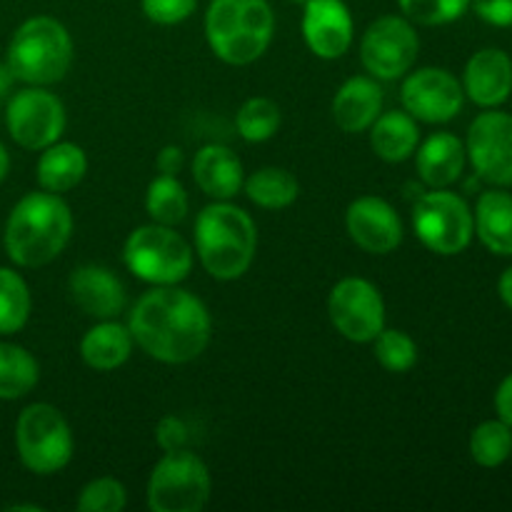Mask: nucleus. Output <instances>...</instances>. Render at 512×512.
Segmentation results:
<instances>
[{"label": "nucleus", "mask_w": 512, "mask_h": 512, "mask_svg": "<svg viewBox=\"0 0 512 512\" xmlns=\"http://www.w3.org/2000/svg\"><path fill=\"white\" fill-rule=\"evenodd\" d=\"M128 330L150 358L183 365L208 348L213 323L208 308L193 293L155 285L130 310Z\"/></svg>", "instance_id": "obj_1"}, {"label": "nucleus", "mask_w": 512, "mask_h": 512, "mask_svg": "<svg viewBox=\"0 0 512 512\" xmlns=\"http://www.w3.org/2000/svg\"><path fill=\"white\" fill-rule=\"evenodd\" d=\"M73 235V213L58 193H28L5 223V250L20 268H43Z\"/></svg>", "instance_id": "obj_2"}, {"label": "nucleus", "mask_w": 512, "mask_h": 512, "mask_svg": "<svg viewBox=\"0 0 512 512\" xmlns=\"http://www.w3.org/2000/svg\"><path fill=\"white\" fill-rule=\"evenodd\" d=\"M258 248L253 218L228 200L208 205L195 220V250L213 278L235 280L248 273Z\"/></svg>", "instance_id": "obj_3"}, {"label": "nucleus", "mask_w": 512, "mask_h": 512, "mask_svg": "<svg viewBox=\"0 0 512 512\" xmlns=\"http://www.w3.org/2000/svg\"><path fill=\"white\" fill-rule=\"evenodd\" d=\"M275 15L268 0H213L205 15V35L220 60L250 65L268 50Z\"/></svg>", "instance_id": "obj_4"}, {"label": "nucleus", "mask_w": 512, "mask_h": 512, "mask_svg": "<svg viewBox=\"0 0 512 512\" xmlns=\"http://www.w3.org/2000/svg\"><path fill=\"white\" fill-rule=\"evenodd\" d=\"M73 63V40L63 23L38 15L20 25L8 45V68L23 83L50 85L65 78Z\"/></svg>", "instance_id": "obj_5"}, {"label": "nucleus", "mask_w": 512, "mask_h": 512, "mask_svg": "<svg viewBox=\"0 0 512 512\" xmlns=\"http://www.w3.org/2000/svg\"><path fill=\"white\" fill-rule=\"evenodd\" d=\"M123 260L135 278L153 285H178L193 268V248L170 225L150 223L125 240Z\"/></svg>", "instance_id": "obj_6"}, {"label": "nucleus", "mask_w": 512, "mask_h": 512, "mask_svg": "<svg viewBox=\"0 0 512 512\" xmlns=\"http://www.w3.org/2000/svg\"><path fill=\"white\" fill-rule=\"evenodd\" d=\"M15 445L25 468L35 475H53L73 458V433L58 408L33 403L20 413Z\"/></svg>", "instance_id": "obj_7"}, {"label": "nucleus", "mask_w": 512, "mask_h": 512, "mask_svg": "<svg viewBox=\"0 0 512 512\" xmlns=\"http://www.w3.org/2000/svg\"><path fill=\"white\" fill-rule=\"evenodd\" d=\"M210 500V473L188 450L165 453L148 480V508L153 512H200Z\"/></svg>", "instance_id": "obj_8"}, {"label": "nucleus", "mask_w": 512, "mask_h": 512, "mask_svg": "<svg viewBox=\"0 0 512 512\" xmlns=\"http://www.w3.org/2000/svg\"><path fill=\"white\" fill-rule=\"evenodd\" d=\"M413 228L420 243L438 255H458L470 245L475 220L460 195L443 188L420 195L413 208Z\"/></svg>", "instance_id": "obj_9"}, {"label": "nucleus", "mask_w": 512, "mask_h": 512, "mask_svg": "<svg viewBox=\"0 0 512 512\" xmlns=\"http://www.w3.org/2000/svg\"><path fill=\"white\" fill-rule=\"evenodd\" d=\"M5 125L8 133L20 148L45 150L48 145L58 143L65 130V108L53 93L40 85L18 90L8 100L5 110Z\"/></svg>", "instance_id": "obj_10"}, {"label": "nucleus", "mask_w": 512, "mask_h": 512, "mask_svg": "<svg viewBox=\"0 0 512 512\" xmlns=\"http://www.w3.org/2000/svg\"><path fill=\"white\" fill-rule=\"evenodd\" d=\"M330 323L350 343H373L385 328V303L380 290L363 278H345L330 290Z\"/></svg>", "instance_id": "obj_11"}, {"label": "nucleus", "mask_w": 512, "mask_h": 512, "mask_svg": "<svg viewBox=\"0 0 512 512\" xmlns=\"http://www.w3.org/2000/svg\"><path fill=\"white\" fill-rule=\"evenodd\" d=\"M420 40L405 18L385 15L378 18L363 35L360 58L368 73L380 80H395L408 73L418 60Z\"/></svg>", "instance_id": "obj_12"}, {"label": "nucleus", "mask_w": 512, "mask_h": 512, "mask_svg": "<svg viewBox=\"0 0 512 512\" xmlns=\"http://www.w3.org/2000/svg\"><path fill=\"white\" fill-rule=\"evenodd\" d=\"M475 173L493 185H512V115L490 110L478 115L465 145Z\"/></svg>", "instance_id": "obj_13"}, {"label": "nucleus", "mask_w": 512, "mask_h": 512, "mask_svg": "<svg viewBox=\"0 0 512 512\" xmlns=\"http://www.w3.org/2000/svg\"><path fill=\"white\" fill-rule=\"evenodd\" d=\"M405 113L423 123H448L463 110L465 90L455 75L443 68L415 70L400 88Z\"/></svg>", "instance_id": "obj_14"}, {"label": "nucleus", "mask_w": 512, "mask_h": 512, "mask_svg": "<svg viewBox=\"0 0 512 512\" xmlns=\"http://www.w3.org/2000/svg\"><path fill=\"white\" fill-rule=\"evenodd\" d=\"M345 225H348V233L353 238V243L358 248H363L365 253H393L403 243V223H400V215L383 198L365 195V198H358L355 203H350L348 215H345Z\"/></svg>", "instance_id": "obj_15"}, {"label": "nucleus", "mask_w": 512, "mask_h": 512, "mask_svg": "<svg viewBox=\"0 0 512 512\" xmlns=\"http://www.w3.org/2000/svg\"><path fill=\"white\" fill-rule=\"evenodd\" d=\"M303 38L318 58L335 60L353 43V15L343 0H305Z\"/></svg>", "instance_id": "obj_16"}, {"label": "nucleus", "mask_w": 512, "mask_h": 512, "mask_svg": "<svg viewBox=\"0 0 512 512\" xmlns=\"http://www.w3.org/2000/svg\"><path fill=\"white\" fill-rule=\"evenodd\" d=\"M70 300L95 320H113L125 308V288L113 270L83 265L68 280Z\"/></svg>", "instance_id": "obj_17"}, {"label": "nucleus", "mask_w": 512, "mask_h": 512, "mask_svg": "<svg viewBox=\"0 0 512 512\" xmlns=\"http://www.w3.org/2000/svg\"><path fill=\"white\" fill-rule=\"evenodd\" d=\"M465 93L483 108L505 103L512 93V60L500 48H485L465 65Z\"/></svg>", "instance_id": "obj_18"}, {"label": "nucleus", "mask_w": 512, "mask_h": 512, "mask_svg": "<svg viewBox=\"0 0 512 512\" xmlns=\"http://www.w3.org/2000/svg\"><path fill=\"white\" fill-rule=\"evenodd\" d=\"M193 178L210 198L230 200L243 188V165L225 145H205L195 153Z\"/></svg>", "instance_id": "obj_19"}, {"label": "nucleus", "mask_w": 512, "mask_h": 512, "mask_svg": "<svg viewBox=\"0 0 512 512\" xmlns=\"http://www.w3.org/2000/svg\"><path fill=\"white\" fill-rule=\"evenodd\" d=\"M383 113V90L370 78H350L333 100L335 125L345 133H363Z\"/></svg>", "instance_id": "obj_20"}, {"label": "nucleus", "mask_w": 512, "mask_h": 512, "mask_svg": "<svg viewBox=\"0 0 512 512\" xmlns=\"http://www.w3.org/2000/svg\"><path fill=\"white\" fill-rule=\"evenodd\" d=\"M465 168V145L453 133H433L418 150V173L430 188H448Z\"/></svg>", "instance_id": "obj_21"}, {"label": "nucleus", "mask_w": 512, "mask_h": 512, "mask_svg": "<svg viewBox=\"0 0 512 512\" xmlns=\"http://www.w3.org/2000/svg\"><path fill=\"white\" fill-rule=\"evenodd\" d=\"M133 343L135 340L128 325H120L115 320H100L80 340V355H83L85 365L105 373V370L120 368L130 358Z\"/></svg>", "instance_id": "obj_22"}, {"label": "nucleus", "mask_w": 512, "mask_h": 512, "mask_svg": "<svg viewBox=\"0 0 512 512\" xmlns=\"http://www.w3.org/2000/svg\"><path fill=\"white\" fill-rule=\"evenodd\" d=\"M475 233L495 255H512V195L488 190L475 205Z\"/></svg>", "instance_id": "obj_23"}, {"label": "nucleus", "mask_w": 512, "mask_h": 512, "mask_svg": "<svg viewBox=\"0 0 512 512\" xmlns=\"http://www.w3.org/2000/svg\"><path fill=\"white\" fill-rule=\"evenodd\" d=\"M418 140V123L410 113L390 110V113H380L375 123L370 125V145H373L375 155L388 160V163L408 160L418 148Z\"/></svg>", "instance_id": "obj_24"}, {"label": "nucleus", "mask_w": 512, "mask_h": 512, "mask_svg": "<svg viewBox=\"0 0 512 512\" xmlns=\"http://www.w3.org/2000/svg\"><path fill=\"white\" fill-rule=\"evenodd\" d=\"M88 158L75 143H53L38 160V183L48 193H68L83 180Z\"/></svg>", "instance_id": "obj_25"}, {"label": "nucleus", "mask_w": 512, "mask_h": 512, "mask_svg": "<svg viewBox=\"0 0 512 512\" xmlns=\"http://www.w3.org/2000/svg\"><path fill=\"white\" fill-rule=\"evenodd\" d=\"M38 363L20 345L0 343V400H18L38 385Z\"/></svg>", "instance_id": "obj_26"}, {"label": "nucleus", "mask_w": 512, "mask_h": 512, "mask_svg": "<svg viewBox=\"0 0 512 512\" xmlns=\"http://www.w3.org/2000/svg\"><path fill=\"white\" fill-rule=\"evenodd\" d=\"M245 193L260 208L280 210L295 203V198L300 193V185L288 170L263 168L245 180Z\"/></svg>", "instance_id": "obj_27"}, {"label": "nucleus", "mask_w": 512, "mask_h": 512, "mask_svg": "<svg viewBox=\"0 0 512 512\" xmlns=\"http://www.w3.org/2000/svg\"><path fill=\"white\" fill-rule=\"evenodd\" d=\"M145 210L160 225H178L188 215V193L175 175H160L148 185Z\"/></svg>", "instance_id": "obj_28"}, {"label": "nucleus", "mask_w": 512, "mask_h": 512, "mask_svg": "<svg viewBox=\"0 0 512 512\" xmlns=\"http://www.w3.org/2000/svg\"><path fill=\"white\" fill-rule=\"evenodd\" d=\"M30 318V290L15 270L0 268V335H13Z\"/></svg>", "instance_id": "obj_29"}, {"label": "nucleus", "mask_w": 512, "mask_h": 512, "mask_svg": "<svg viewBox=\"0 0 512 512\" xmlns=\"http://www.w3.org/2000/svg\"><path fill=\"white\" fill-rule=\"evenodd\" d=\"M470 455L483 468H498L512 455V428L503 420H485L470 435Z\"/></svg>", "instance_id": "obj_30"}, {"label": "nucleus", "mask_w": 512, "mask_h": 512, "mask_svg": "<svg viewBox=\"0 0 512 512\" xmlns=\"http://www.w3.org/2000/svg\"><path fill=\"white\" fill-rule=\"evenodd\" d=\"M238 133L243 135L248 143H263L270 140L280 128V110L273 100L268 98H250L245 100L243 108L238 110Z\"/></svg>", "instance_id": "obj_31"}, {"label": "nucleus", "mask_w": 512, "mask_h": 512, "mask_svg": "<svg viewBox=\"0 0 512 512\" xmlns=\"http://www.w3.org/2000/svg\"><path fill=\"white\" fill-rule=\"evenodd\" d=\"M375 358L390 373H408L418 363V345L403 330H380L375 335Z\"/></svg>", "instance_id": "obj_32"}, {"label": "nucleus", "mask_w": 512, "mask_h": 512, "mask_svg": "<svg viewBox=\"0 0 512 512\" xmlns=\"http://www.w3.org/2000/svg\"><path fill=\"white\" fill-rule=\"evenodd\" d=\"M405 18L420 25H445L463 18L470 0H398Z\"/></svg>", "instance_id": "obj_33"}, {"label": "nucleus", "mask_w": 512, "mask_h": 512, "mask_svg": "<svg viewBox=\"0 0 512 512\" xmlns=\"http://www.w3.org/2000/svg\"><path fill=\"white\" fill-rule=\"evenodd\" d=\"M128 503L123 483L115 478H95L80 490V512H120Z\"/></svg>", "instance_id": "obj_34"}, {"label": "nucleus", "mask_w": 512, "mask_h": 512, "mask_svg": "<svg viewBox=\"0 0 512 512\" xmlns=\"http://www.w3.org/2000/svg\"><path fill=\"white\" fill-rule=\"evenodd\" d=\"M143 13L158 25H178L195 13V0H143Z\"/></svg>", "instance_id": "obj_35"}, {"label": "nucleus", "mask_w": 512, "mask_h": 512, "mask_svg": "<svg viewBox=\"0 0 512 512\" xmlns=\"http://www.w3.org/2000/svg\"><path fill=\"white\" fill-rule=\"evenodd\" d=\"M188 438H190L188 425H185V420L178 418V415H165V418L158 423V428H155V440H158V445L165 450V453L185 450Z\"/></svg>", "instance_id": "obj_36"}, {"label": "nucleus", "mask_w": 512, "mask_h": 512, "mask_svg": "<svg viewBox=\"0 0 512 512\" xmlns=\"http://www.w3.org/2000/svg\"><path fill=\"white\" fill-rule=\"evenodd\" d=\"M470 5L485 23L512 28V0H470Z\"/></svg>", "instance_id": "obj_37"}, {"label": "nucleus", "mask_w": 512, "mask_h": 512, "mask_svg": "<svg viewBox=\"0 0 512 512\" xmlns=\"http://www.w3.org/2000/svg\"><path fill=\"white\" fill-rule=\"evenodd\" d=\"M155 165H158L160 175H178L183 168V150L178 145H168V148L160 150Z\"/></svg>", "instance_id": "obj_38"}, {"label": "nucleus", "mask_w": 512, "mask_h": 512, "mask_svg": "<svg viewBox=\"0 0 512 512\" xmlns=\"http://www.w3.org/2000/svg\"><path fill=\"white\" fill-rule=\"evenodd\" d=\"M495 410H498L500 420L512 428V375L500 383L498 393H495Z\"/></svg>", "instance_id": "obj_39"}, {"label": "nucleus", "mask_w": 512, "mask_h": 512, "mask_svg": "<svg viewBox=\"0 0 512 512\" xmlns=\"http://www.w3.org/2000/svg\"><path fill=\"white\" fill-rule=\"evenodd\" d=\"M498 293H500V298H503V303L512 310V268H508L503 275H500Z\"/></svg>", "instance_id": "obj_40"}, {"label": "nucleus", "mask_w": 512, "mask_h": 512, "mask_svg": "<svg viewBox=\"0 0 512 512\" xmlns=\"http://www.w3.org/2000/svg\"><path fill=\"white\" fill-rule=\"evenodd\" d=\"M13 78H15L13 70H10L8 65H0V98H3L5 90L10 88V80H13Z\"/></svg>", "instance_id": "obj_41"}, {"label": "nucleus", "mask_w": 512, "mask_h": 512, "mask_svg": "<svg viewBox=\"0 0 512 512\" xmlns=\"http://www.w3.org/2000/svg\"><path fill=\"white\" fill-rule=\"evenodd\" d=\"M8 168H10V158H8V150H5V145L0 143V180L8 175Z\"/></svg>", "instance_id": "obj_42"}]
</instances>
